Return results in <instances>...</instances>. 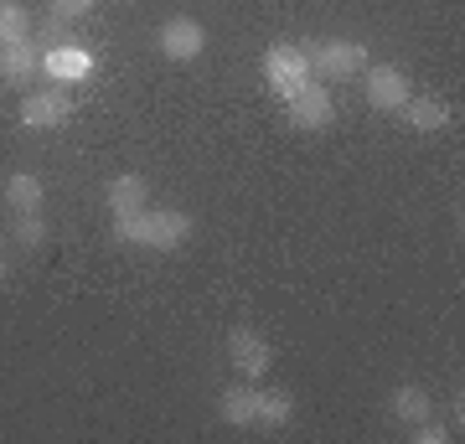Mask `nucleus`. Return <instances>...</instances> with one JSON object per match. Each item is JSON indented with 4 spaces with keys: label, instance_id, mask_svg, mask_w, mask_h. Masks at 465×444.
<instances>
[{
    "label": "nucleus",
    "instance_id": "obj_1",
    "mask_svg": "<svg viewBox=\"0 0 465 444\" xmlns=\"http://www.w3.org/2000/svg\"><path fill=\"white\" fill-rule=\"evenodd\" d=\"M186 238H192V217L182 207H140V212L114 217L119 248H161V253H176Z\"/></svg>",
    "mask_w": 465,
    "mask_h": 444
},
{
    "label": "nucleus",
    "instance_id": "obj_2",
    "mask_svg": "<svg viewBox=\"0 0 465 444\" xmlns=\"http://www.w3.org/2000/svg\"><path fill=\"white\" fill-rule=\"evenodd\" d=\"M305 52V63H311V78H357L367 73V47L362 42H347V36H326V42H311Z\"/></svg>",
    "mask_w": 465,
    "mask_h": 444
},
{
    "label": "nucleus",
    "instance_id": "obj_3",
    "mask_svg": "<svg viewBox=\"0 0 465 444\" xmlns=\"http://www.w3.org/2000/svg\"><path fill=\"white\" fill-rule=\"evenodd\" d=\"M264 83L274 99H295L300 88L311 83V63H305V52L295 47V42H274V47L264 52Z\"/></svg>",
    "mask_w": 465,
    "mask_h": 444
},
{
    "label": "nucleus",
    "instance_id": "obj_4",
    "mask_svg": "<svg viewBox=\"0 0 465 444\" xmlns=\"http://www.w3.org/2000/svg\"><path fill=\"white\" fill-rule=\"evenodd\" d=\"M42 57H47V47L32 42V36H21V42H0V83H5V88H21V94H32V83L42 78Z\"/></svg>",
    "mask_w": 465,
    "mask_h": 444
},
{
    "label": "nucleus",
    "instance_id": "obj_5",
    "mask_svg": "<svg viewBox=\"0 0 465 444\" xmlns=\"http://www.w3.org/2000/svg\"><path fill=\"white\" fill-rule=\"evenodd\" d=\"M73 119V94L67 88H32L21 94V124L26 130H57Z\"/></svg>",
    "mask_w": 465,
    "mask_h": 444
},
{
    "label": "nucleus",
    "instance_id": "obj_6",
    "mask_svg": "<svg viewBox=\"0 0 465 444\" xmlns=\"http://www.w3.org/2000/svg\"><path fill=\"white\" fill-rule=\"evenodd\" d=\"M228 362H232V372H238V378L259 382V378L269 372V362H274V346H269L259 331L238 326V331L228 336Z\"/></svg>",
    "mask_w": 465,
    "mask_h": 444
},
{
    "label": "nucleus",
    "instance_id": "obj_7",
    "mask_svg": "<svg viewBox=\"0 0 465 444\" xmlns=\"http://www.w3.org/2000/svg\"><path fill=\"white\" fill-rule=\"evenodd\" d=\"M414 94V83H409V73L403 67H393V63H367V104L372 109H382V114H399L403 109V99Z\"/></svg>",
    "mask_w": 465,
    "mask_h": 444
},
{
    "label": "nucleus",
    "instance_id": "obj_8",
    "mask_svg": "<svg viewBox=\"0 0 465 444\" xmlns=\"http://www.w3.org/2000/svg\"><path fill=\"white\" fill-rule=\"evenodd\" d=\"M284 114H290V124H295V130H331L336 104H331V94L311 78L295 99H284Z\"/></svg>",
    "mask_w": 465,
    "mask_h": 444
},
{
    "label": "nucleus",
    "instance_id": "obj_9",
    "mask_svg": "<svg viewBox=\"0 0 465 444\" xmlns=\"http://www.w3.org/2000/svg\"><path fill=\"white\" fill-rule=\"evenodd\" d=\"M155 42H161V52H166L171 63H192V57H202V47H207V32H202V21H192V16H171Z\"/></svg>",
    "mask_w": 465,
    "mask_h": 444
},
{
    "label": "nucleus",
    "instance_id": "obj_10",
    "mask_svg": "<svg viewBox=\"0 0 465 444\" xmlns=\"http://www.w3.org/2000/svg\"><path fill=\"white\" fill-rule=\"evenodd\" d=\"M42 73L57 83H88L94 78V52L84 47V42H67V47H47V57H42Z\"/></svg>",
    "mask_w": 465,
    "mask_h": 444
},
{
    "label": "nucleus",
    "instance_id": "obj_11",
    "mask_svg": "<svg viewBox=\"0 0 465 444\" xmlns=\"http://www.w3.org/2000/svg\"><path fill=\"white\" fill-rule=\"evenodd\" d=\"M150 202V186H145V176H134V171H119L114 182L104 186V207H109V212H140V207H145Z\"/></svg>",
    "mask_w": 465,
    "mask_h": 444
},
{
    "label": "nucleus",
    "instance_id": "obj_12",
    "mask_svg": "<svg viewBox=\"0 0 465 444\" xmlns=\"http://www.w3.org/2000/svg\"><path fill=\"white\" fill-rule=\"evenodd\" d=\"M253 398H259V388H253L249 378L228 382V388H223V398H217V413H223V424L253 429Z\"/></svg>",
    "mask_w": 465,
    "mask_h": 444
},
{
    "label": "nucleus",
    "instance_id": "obj_13",
    "mask_svg": "<svg viewBox=\"0 0 465 444\" xmlns=\"http://www.w3.org/2000/svg\"><path fill=\"white\" fill-rule=\"evenodd\" d=\"M388 413H393L403 429H414V424H424V419L434 413V398L424 393L419 382H399V388H393V398H388Z\"/></svg>",
    "mask_w": 465,
    "mask_h": 444
},
{
    "label": "nucleus",
    "instance_id": "obj_14",
    "mask_svg": "<svg viewBox=\"0 0 465 444\" xmlns=\"http://www.w3.org/2000/svg\"><path fill=\"white\" fill-rule=\"evenodd\" d=\"M295 419V398L284 393V388H259L253 398V429H290Z\"/></svg>",
    "mask_w": 465,
    "mask_h": 444
},
{
    "label": "nucleus",
    "instance_id": "obj_15",
    "mask_svg": "<svg viewBox=\"0 0 465 444\" xmlns=\"http://www.w3.org/2000/svg\"><path fill=\"white\" fill-rule=\"evenodd\" d=\"M399 119L409 124V130H419V134H434V130H445L450 124V104L445 99H403V109H399Z\"/></svg>",
    "mask_w": 465,
    "mask_h": 444
},
{
    "label": "nucleus",
    "instance_id": "obj_16",
    "mask_svg": "<svg viewBox=\"0 0 465 444\" xmlns=\"http://www.w3.org/2000/svg\"><path fill=\"white\" fill-rule=\"evenodd\" d=\"M42 202H47V186H42V176H32V171H16V176L5 182V207H11V212H42Z\"/></svg>",
    "mask_w": 465,
    "mask_h": 444
},
{
    "label": "nucleus",
    "instance_id": "obj_17",
    "mask_svg": "<svg viewBox=\"0 0 465 444\" xmlns=\"http://www.w3.org/2000/svg\"><path fill=\"white\" fill-rule=\"evenodd\" d=\"M32 36V11L21 0H0V42H21Z\"/></svg>",
    "mask_w": 465,
    "mask_h": 444
},
{
    "label": "nucleus",
    "instance_id": "obj_18",
    "mask_svg": "<svg viewBox=\"0 0 465 444\" xmlns=\"http://www.w3.org/2000/svg\"><path fill=\"white\" fill-rule=\"evenodd\" d=\"M36 42H42V47H67V42H78V36H73V21L67 16H42V26H36Z\"/></svg>",
    "mask_w": 465,
    "mask_h": 444
},
{
    "label": "nucleus",
    "instance_id": "obj_19",
    "mask_svg": "<svg viewBox=\"0 0 465 444\" xmlns=\"http://www.w3.org/2000/svg\"><path fill=\"white\" fill-rule=\"evenodd\" d=\"M16 243H26V248L47 243V217L42 212H16Z\"/></svg>",
    "mask_w": 465,
    "mask_h": 444
},
{
    "label": "nucleus",
    "instance_id": "obj_20",
    "mask_svg": "<svg viewBox=\"0 0 465 444\" xmlns=\"http://www.w3.org/2000/svg\"><path fill=\"white\" fill-rule=\"evenodd\" d=\"M99 0H47V11L52 16H67V21H84L88 11H94Z\"/></svg>",
    "mask_w": 465,
    "mask_h": 444
},
{
    "label": "nucleus",
    "instance_id": "obj_21",
    "mask_svg": "<svg viewBox=\"0 0 465 444\" xmlns=\"http://www.w3.org/2000/svg\"><path fill=\"white\" fill-rule=\"evenodd\" d=\"M414 439H419V444H445V439H450V424H440V419L430 413L424 424H414Z\"/></svg>",
    "mask_w": 465,
    "mask_h": 444
},
{
    "label": "nucleus",
    "instance_id": "obj_22",
    "mask_svg": "<svg viewBox=\"0 0 465 444\" xmlns=\"http://www.w3.org/2000/svg\"><path fill=\"white\" fill-rule=\"evenodd\" d=\"M5 274H11V263H5V253H0V280H5Z\"/></svg>",
    "mask_w": 465,
    "mask_h": 444
}]
</instances>
